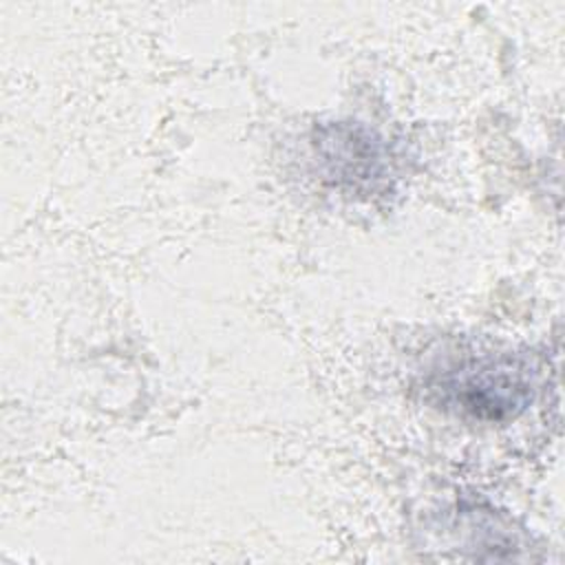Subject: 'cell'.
<instances>
[{"label":"cell","mask_w":565,"mask_h":565,"mask_svg":"<svg viewBox=\"0 0 565 565\" xmlns=\"http://www.w3.org/2000/svg\"><path fill=\"white\" fill-rule=\"evenodd\" d=\"M316 146L320 157L329 163L327 177L335 185H349L355 192L362 185L375 190L380 179H384L386 148L382 139L364 128L333 126L329 137L320 139Z\"/></svg>","instance_id":"cell-2"},{"label":"cell","mask_w":565,"mask_h":565,"mask_svg":"<svg viewBox=\"0 0 565 565\" xmlns=\"http://www.w3.org/2000/svg\"><path fill=\"white\" fill-rule=\"evenodd\" d=\"M426 388L444 411L503 422L523 413L536 388V366L523 353H466L430 371Z\"/></svg>","instance_id":"cell-1"}]
</instances>
